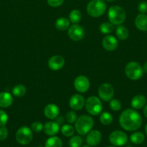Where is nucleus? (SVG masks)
<instances>
[{
  "label": "nucleus",
  "instance_id": "nucleus-1",
  "mask_svg": "<svg viewBox=\"0 0 147 147\" xmlns=\"http://www.w3.org/2000/svg\"><path fill=\"white\" fill-rule=\"evenodd\" d=\"M119 123L124 130L135 131L141 126L142 118L135 109H128L122 111L120 115Z\"/></svg>",
  "mask_w": 147,
  "mask_h": 147
},
{
  "label": "nucleus",
  "instance_id": "nucleus-2",
  "mask_svg": "<svg viewBox=\"0 0 147 147\" xmlns=\"http://www.w3.org/2000/svg\"><path fill=\"white\" fill-rule=\"evenodd\" d=\"M93 126V119L88 115H82L79 116L74 123L75 131L81 136L87 134L92 130Z\"/></svg>",
  "mask_w": 147,
  "mask_h": 147
},
{
  "label": "nucleus",
  "instance_id": "nucleus-3",
  "mask_svg": "<svg viewBox=\"0 0 147 147\" xmlns=\"http://www.w3.org/2000/svg\"><path fill=\"white\" fill-rule=\"evenodd\" d=\"M108 17L110 22L113 25H121L126 19V13L123 8L118 5L112 6L109 8Z\"/></svg>",
  "mask_w": 147,
  "mask_h": 147
},
{
  "label": "nucleus",
  "instance_id": "nucleus-4",
  "mask_svg": "<svg viewBox=\"0 0 147 147\" xmlns=\"http://www.w3.org/2000/svg\"><path fill=\"white\" fill-rule=\"evenodd\" d=\"M107 5L104 0H91L86 6V11L92 17H99L106 11Z\"/></svg>",
  "mask_w": 147,
  "mask_h": 147
},
{
  "label": "nucleus",
  "instance_id": "nucleus-5",
  "mask_svg": "<svg viewBox=\"0 0 147 147\" xmlns=\"http://www.w3.org/2000/svg\"><path fill=\"white\" fill-rule=\"evenodd\" d=\"M144 70L141 65L137 62L132 61L125 65V74L131 80H138L142 78Z\"/></svg>",
  "mask_w": 147,
  "mask_h": 147
},
{
  "label": "nucleus",
  "instance_id": "nucleus-6",
  "mask_svg": "<svg viewBox=\"0 0 147 147\" xmlns=\"http://www.w3.org/2000/svg\"><path fill=\"white\" fill-rule=\"evenodd\" d=\"M85 109L92 116H97L100 114L103 109L101 99L95 96H90L85 102Z\"/></svg>",
  "mask_w": 147,
  "mask_h": 147
},
{
  "label": "nucleus",
  "instance_id": "nucleus-7",
  "mask_svg": "<svg viewBox=\"0 0 147 147\" xmlns=\"http://www.w3.org/2000/svg\"><path fill=\"white\" fill-rule=\"evenodd\" d=\"M16 141L21 145H27L33 141V134L31 129L26 126L20 127L15 134Z\"/></svg>",
  "mask_w": 147,
  "mask_h": 147
},
{
  "label": "nucleus",
  "instance_id": "nucleus-8",
  "mask_svg": "<svg viewBox=\"0 0 147 147\" xmlns=\"http://www.w3.org/2000/svg\"><path fill=\"white\" fill-rule=\"evenodd\" d=\"M109 141L113 146H122L128 142V136L122 131H114L110 134Z\"/></svg>",
  "mask_w": 147,
  "mask_h": 147
},
{
  "label": "nucleus",
  "instance_id": "nucleus-9",
  "mask_svg": "<svg viewBox=\"0 0 147 147\" xmlns=\"http://www.w3.org/2000/svg\"><path fill=\"white\" fill-rule=\"evenodd\" d=\"M115 93L114 88L110 83H105L100 85L98 89V95L101 100L103 101L108 102L112 99Z\"/></svg>",
  "mask_w": 147,
  "mask_h": 147
},
{
  "label": "nucleus",
  "instance_id": "nucleus-10",
  "mask_svg": "<svg viewBox=\"0 0 147 147\" xmlns=\"http://www.w3.org/2000/svg\"><path fill=\"white\" fill-rule=\"evenodd\" d=\"M68 35L69 38L74 41L82 40L85 36L84 29L78 24H73L68 29Z\"/></svg>",
  "mask_w": 147,
  "mask_h": 147
},
{
  "label": "nucleus",
  "instance_id": "nucleus-11",
  "mask_svg": "<svg viewBox=\"0 0 147 147\" xmlns=\"http://www.w3.org/2000/svg\"><path fill=\"white\" fill-rule=\"evenodd\" d=\"M74 86L76 91L79 93H85L90 87V82L89 78L84 76H79L74 81Z\"/></svg>",
  "mask_w": 147,
  "mask_h": 147
},
{
  "label": "nucleus",
  "instance_id": "nucleus-12",
  "mask_svg": "<svg viewBox=\"0 0 147 147\" xmlns=\"http://www.w3.org/2000/svg\"><path fill=\"white\" fill-rule=\"evenodd\" d=\"M64 65L65 59L63 58V56L59 55H56L50 57L48 62V65L49 68L54 71H57L62 69Z\"/></svg>",
  "mask_w": 147,
  "mask_h": 147
},
{
  "label": "nucleus",
  "instance_id": "nucleus-13",
  "mask_svg": "<svg viewBox=\"0 0 147 147\" xmlns=\"http://www.w3.org/2000/svg\"><path fill=\"white\" fill-rule=\"evenodd\" d=\"M102 45L105 50L112 52L118 48V41L115 37L110 34H108L102 39Z\"/></svg>",
  "mask_w": 147,
  "mask_h": 147
},
{
  "label": "nucleus",
  "instance_id": "nucleus-14",
  "mask_svg": "<svg viewBox=\"0 0 147 147\" xmlns=\"http://www.w3.org/2000/svg\"><path fill=\"white\" fill-rule=\"evenodd\" d=\"M84 98L80 94H74L71 97L69 100V106L74 111L82 110L85 106Z\"/></svg>",
  "mask_w": 147,
  "mask_h": 147
},
{
  "label": "nucleus",
  "instance_id": "nucleus-15",
  "mask_svg": "<svg viewBox=\"0 0 147 147\" xmlns=\"http://www.w3.org/2000/svg\"><path fill=\"white\" fill-rule=\"evenodd\" d=\"M102 134L98 130L90 131L86 134V142L89 146H95L99 144L102 141Z\"/></svg>",
  "mask_w": 147,
  "mask_h": 147
},
{
  "label": "nucleus",
  "instance_id": "nucleus-16",
  "mask_svg": "<svg viewBox=\"0 0 147 147\" xmlns=\"http://www.w3.org/2000/svg\"><path fill=\"white\" fill-rule=\"evenodd\" d=\"M60 131V125L56 121H48L43 125V131L50 136H55Z\"/></svg>",
  "mask_w": 147,
  "mask_h": 147
},
{
  "label": "nucleus",
  "instance_id": "nucleus-17",
  "mask_svg": "<svg viewBox=\"0 0 147 147\" xmlns=\"http://www.w3.org/2000/svg\"><path fill=\"white\" fill-rule=\"evenodd\" d=\"M59 113H60L59 108L54 103L48 104L44 108L43 111L45 116L48 119H56V118L59 116Z\"/></svg>",
  "mask_w": 147,
  "mask_h": 147
},
{
  "label": "nucleus",
  "instance_id": "nucleus-18",
  "mask_svg": "<svg viewBox=\"0 0 147 147\" xmlns=\"http://www.w3.org/2000/svg\"><path fill=\"white\" fill-rule=\"evenodd\" d=\"M13 97L8 92L0 93V108L7 109L12 106L13 103Z\"/></svg>",
  "mask_w": 147,
  "mask_h": 147
},
{
  "label": "nucleus",
  "instance_id": "nucleus-19",
  "mask_svg": "<svg viewBox=\"0 0 147 147\" xmlns=\"http://www.w3.org/2000/svg\"><path fill=\"white\" fill-rule=\"evenodd\" d=\"M146 98L143 95H137L132 98L131 101V106L133 109H141L146 106Z\"/></svg>",
  "mask_w": 147,
  "mask_h": 147
},
{
  "label": "nucleus",
  "instance_id": "nucleus-20",
  "mask_svg": "<svg viewBox=\"0 0 147 147\" xmlns=\"http://www.w3.org/2000/svg\"><path fill=\"white\" fill-rule=\"evenodd\" d=\"M135 25L138 30L141 31H147V15L145 14H139L135 19Z\"/></svg>",
  "mask_w": 147,
  "mask_h": 147
},
{
  "label": "nucleus",
  "instance_id": "nucleus-21",
  "mask_svg": "<svg viewBox=\"0 0 147 147\" xmlns=\"http://www.w3.org/2000/svg\"><path fill=\"white\" fill-rule=\"evenodd\" d=\"M55 27L60 31H65L70 27V21L66 17H59L56 20Z\"/></svg>",
  "mask_w": 147,
  "mask_h": 147
},
{
  "label": "nucleus",
  "instance_id": "nucleus-22",
  "mask_svg": "<svg viewBox=\"0 0 147 147\" xmlns=\"http://www.w3.org/2000/svg\"><path fill=\"white\" fill-rule=\"evenodd\" d=\"M45 147H63V142L58 136H50L46 140Z\"/></svg>",
  "mask_w": 147,
  "mask_h": 147
},
{
  "label": "nucleus",
  "instance_id": "nucleus-23",
  "mask_svg": "<svg viewBox=\"0 0 147 147\" xmlns=\"http://www.w3.org/2000/svg\"><path fill=\"white\" fill-rule=\"evenodd\" d=\"M116 35L118 38L120 40H125L128 39V35H129V32L128 30L125 26L122 25H118V27L116 28Z\"/></svg>",
  "mask_w": 147,
  "mask_h": 147
},
{
  "label": "nucleus",
  "instance_id": "nucleus-24",
  "mask_svg": "<svg viewBox=\"0 0 147 147\" xmlns=\"http://www.w3.org/2000/svg\"><path fill=\"white\" fill-rule=\"evenodd\" d=\"M130 139L134 144H141L145 140V136L142 132L135 131L131 135Z\"/></svg>",
  "mask_w": 147,
  "mask_h": 147
},
{
  "label": "nucleus",
  "instance_id": "nucleus-25",
  "mask_svg": "<svg viewBox=\"0 0 147 147\" xmlns=\"http://www.w3.org/2000/svg\"><path fill=\"white\" fill-rule=\"evenodd\" d=\"M99 121L102 124L105 125V126H109L112 123L113 121V117H112V114L109 112H102L99 116Z\"/></svg>",
  "mask_w": 147,
  "mask_h": 147
},
{
  "label": "nucleus",
  "instance_id": "nucleus-26",
  "mask_svg": "<svg viewBox=\"0 0 147 147\" xmlns=\"http://www.w3.org/2000/svg\"><path fill=\"white\" fill-rule=\"evenodd\" d=\"M69 21L73 24H79L82 20V13L78 9H73L70 11L69 15Z\"/></svg>",
  "mask_w": 147,
  "mask_h": 147
},
{
  "label": "nucleus",
  "instance_id": "nucleus-27",
  "mask_svg": "<svg viewBox=\"0 0 147 147\" xmlns=\"http://www.w3.org/2000/svg\"><path fill=\"white\" fill-rule=\"evenodd\" d=\"M27 89L26 87L22 84H17L12 89V94L14 96L18 98H21L25 95Z\"/></svg>",
  "mask_w": 147,
  "mask_h": 147
},
{
  "label": "nucleus",
  "instance_id": "nucleus-28",
  "mask_svg": "<svg viewBox=\"0 0 147 147\" xmlns=\"http://www.w3.org/2000/svg\"><path fill=\"white\" fill-rule=\"evenodd\" d=\"M61 131L66 137H71L74 134L75 129L70 124H63L61 128Z\"/></svg>",
  "mask_w": 147,
  "mask_h": 147
},
{
  "label": "nucleus",
  "instance_id": "nucleus-29",
  "mask_svg": "<svg viewBox=\"0 0 147 147\" xmlns=\"http://www.w3.org/2000/svg\"><path fill=\"white\" fill-rule=\"evenodd\" d=\"M114 30V25L111 22H103L99 26V31L101 33L105 34H109L112 32Z\"/></svg>",
  "mask_w": 147,
  "mask_h": 147
},
{
  "label": "nucleus",
  "instance_id": "nucleus-30",
  "mask_svg": "<svg viewBox=\"0 0 147 147\" xmlns=\"http://www.w3.org/2000/svg\"><path fill=\"white\" fill-rule=\"evenodd\" d=\"M82 139L79 136H72L69 141L70 147H81L82 145Z\"/></svg>",
  "mask_w": 147,
  "mask_h": 147
},
{
  "label": "nucleus",
  "instance_id": "nucleus-31",
  "mask_svg": "<svg viewBox=\"0 0 147 147\" xmlns=\"http://www.w3.org/2000/svg\"><path fill=\"white\" fill-rule=\"evenodd\" d=\"M109 106L111 110H112L113 111H118L121 109L122 105H121V102L119 100L114 98L110 100Z\"/></svg>",
  "mask_w": 147,
  "mask_h": 147
},
{
  "label": "nucleus",
  "instance_id": "nucleus-32",
  "mask_svg": "<svg viewBox=\"0 0 147 147\" xmlns=\"http://www.w3.org/2000/svg\"><path fill=\"white\" fill-rule=\"evenodd\" d=\"M30 129L33 132L39 133L43 130V124L40 121H35L31 124Z\"/></svg>",
  "mask_w": 147,
  "mask_h": 147
},
{
  "label": "nucleus",
  "instance_id": "nucleus-33",
  "mask_svg": "<svg viewBox=\"0 0 147 147\" xmlns=\"http://www.w3.org/2000/svg\"><path fill=\"white\" fill-rule=\"evenodd\" d=\"M76 119H77V116H76V113L73 111H69L66 114V120L69 123L71 124V123H75Z\"/></svg>",
  "mask_w": 147,
  "mask_h": 147
},
{
  "label": "nucleus",
  "instance_id": "nucleus-34",
  "mask_svg": "<svg viewBox=\"0 0 147 147\" xmlns=\"http://www.w3.org/2000/svg\"><path fill=\"white\" fill-rule=\"evenodd\" d=\"M8 121V115L4 111L0 109V127L4 126Z\"/></svg>",
  "mask_w": 147,
  "mask_h": 147
},
{
  "label": "nucleus",
  "instance_id": "nucleus-35",
  "mask_svg": "<svg viewBox=\"0 0 147 147\" xmlns=\"http://www.w3.org/2000/svg\"><path fill=\"white\" fill-rule=\"evenodd\" d=\"M9 134L8 129L5 126L0 127V141H4L7 138Z\"/></svg>",
  "mask_w": 147,
  "mask_h": 147
},
{
  "label": "nucleus",
  "instance_id": "nucleus-36",
  "mask_svg": "<svg viewBox=\"0 0 147 147\" xmlns=\"http://www.w3.org/2000/svg\"><path fill=\"white\" fill-rule=\"evenodd\" d=\"M64 0H47L48 4L52 7H58L62 5Z\"/></svg>",
  "mask_w": 147,
  "mask_h": 147
},
{
  "label": "nucleus",
  "instance_id": "nucleus-37",
  "mask_svg": "<svg viewBox=\"0 0 147 147\" xmlns=\"http://www.w3.org/2000/svg\"><path fill=\"white\" fill-rule=\"evenodd\" d=\"M138 11L141 14H146L147 12V2L146 1H141L138 5Z\"/></svg>",
  "mask_w": 147,
  "mask_h": 147
},
{
  "label": "nucleus",
  "instance_id": "nucleus-38",
  "mask_svg": "<svg viewBox=\"0 0 147 147\" xmlns=\"http://www.w3.org/2000/svg\"><path fill=\"white\" fill-rule=\"evenodd\" d=\"M56 122H57L59 125H61L64 122L63 118L62 116H58V117L56 118Z\"/></svg>",
  "mask_w": 147,
  "mask_h": 147
},
{
  "label": "nucleus",
  "instance_id": "nucleus-39",
  "mask_svg": "<svg viewBox=\"0 0 147 147\" xmlns=\"http://www.w3.org/2000/svg\"><path fill=\"white\" fill-rule=\"evenodd\" d=\"M143 70H144V73H147V62H146L144 65V67H143Z\"/></svg>",
  "mask_w": 147,
  "mask_h": 147
},
{
  "label": "nucleus",
  "instance_id": "nucleus-40",
  "mask_svg": "<svg viewBox=\"0 0 147 147\" xmlns=\"http://www.w3.org/2000/svg\"><path fill=\"white\" fill-rule=\"evenodd\" d=\"M144 114L145 116V117L147 119V105L146 106H144Z\"/></svg>",
  "mask_w": 147,
  "mask_h": 147
},
{
  "label": "nucleus",
  "instance_id": "nucleus-41",
  "mask_svg": "<svg viewBox=\"0 0 147 147\" xmlns=\"http://www.w3.org/2000/svg\"><path fill=\"white\" fill-rule=\"evenodd\" d=\"M145 134H146V136H147V123H146V126H145Z\"/></svg>",
  "mask_w": 147,
  "mask_h": 147
},
{
  "label": "nucleus",
  "instance_id": "nucleus-42",
  "mask_svg": "<svg viewBox=\"0 0 147 147\" xmlns=\"http://www.w3.org/2000/svg\"><path fill=\"white\" fill-rule=\"evenodd\" d=\"M104 1H108V2H112V1H115V0H104Z\"/></svg>",
  "mask_w": 147,
  "mask_h": 147
},
{
  "label": "nucleus",
  "instance_id": "nucleus-43",
  "mask_svg": "<svg viewBox=\"0 0 147 147\" xmlns=\"http://www.w3.org/2000/svg\"><path fill=\"white\" fill-rule=\"evenodd\" d=\"M81 147H91V146H89L88 144H86V145H83V146H82Z\"/></svg>",
  "mask_w": 147,
  "mask_h": 147
},
{
  "label": "nucleus",
  "instance_id": "nucleus-44",
  "mask_svg": "<svg viewBox=\"0 0 147 147\" xmlns=\"http://www.w3.org/2000/svg\"><path fill=\"white\" fill-rule=\"evenodd\" d=\"M106 147H117V146H113V145H111V146H106Z\"/></svg>",
  "mask_w": 147,
  "mask_h": 147
},
{
  "label": "nucleus",
  "instance_id": "nucleus-45",
  "mask_svg": "<svg viewBox=\"0 0 147 147\" xmlns=\"http://www.w3.org/2000/svg\"><path fill=\"white\" fill-rule=\"evenodd\" d=\"M127 147H132V146H127Z\"/></svg>",
  "mask_w": 147,
  "mask_h": 147
}]
</instances>
